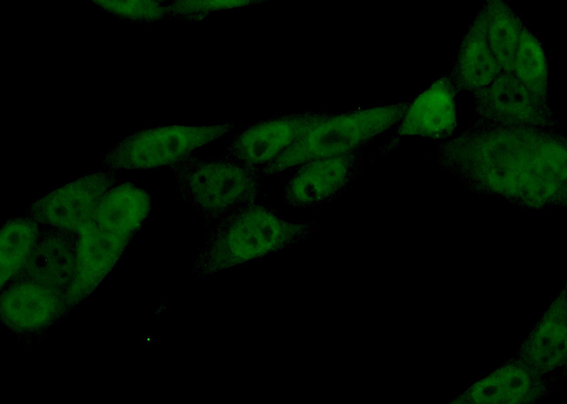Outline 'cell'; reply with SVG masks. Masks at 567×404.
Masks as SVG:
<instances>
[{
  "label": "cell",
  "mask_w": 567,
  "mask_h": 404,
  "mask_svg": "<svg viewBox=\"0 0 567 404\" xmlns=\"http://www.w3.org/2000/svg\"><path fill=\"white\" fill-rule=\"evenodd\" d=\"M409 102L327 113L269 164L252 169L261 178L311 160L354 152L402 120Z\"/></svg>",
  "instance_id": "cell-3"
},
{
  "label": "cell",
  "mask_w": 567,
  "mask_h": 404,
  "mask_svg": "<svg viewBox=\"0 0 567 404\" xmlns=\"http://www.w3.org/2000/svg\"><path fill=\"white\" fill-rule=\"evenodd\" d=\"M456 92L449 74L439 77L409 102L398 134L433 140L451 137L458 123Z\"/></svg>",
  "instance_id": "cell-9"
},
{
  "label": "cell",
  "mask_w": 567,
  "mask_h": 404,
  "mask_svg": "<svg viewBox=\"0 0 567 404\" xmlns=\"http://www.w3.org/2000/svg\"><path fill=\"white\" fill-rule=\"evenodd\" d=\"M489 46L503 72H512L515 54L524 23L505 1L488 0L483 4Z\"/></svg>",
  "instance_id": "cell-15"
},
{
  "label": "cell",
  "mask_w": 567,
  "mask_h": 404,
  "mask_svg": "<svg viewBox=\"0 0 567 404\" xmlns=\"http://www.w3.org/2000/svg\"><path fill=\"white\" fill-rule=\"evenodd\" d=\"M150 208L148 193L126 183L111 187L101 198L94 215L101 228L131 238L147 216Z\"/></svg>",
  "instance_id": "cell-14"
},
{
  "label": "cell",
  "mask_w": 567,
  "mask_h": 404,
  "mask_svg": "<svg viewBox=\"0 0 567 404\" xmlns=\"http://www.w3.org/2000/svg\"><path fill=\"white\" fill-rule=\"evenodd\" d=\"M247 0H215V1H176L167 5L169 16L187 19L200 18V16L220 10L232 9L258 3Z\"/></svg>",
  "instance_id": "cell-18"
},
{
  "label": "cell",
  "mask_w": 567,
  "mask_h": 404,
  "mask_svg": "<svg viewBox=\"0 0 567 404\" xmlns=\"http://www.w3.org/2000/svg\"><path fill=\"white\" fill-rule=\"evenodd\" d=\"M39 224L30 218L7 221L1 231V284L22 272L40 238Z\"/></svg>",
  "instance_id": "cell-16"
},
{
  "label": "cell",
  "mask_w": 567,
  "mask_h": 404,
  "mask_svg": "<svg viewBox=\"0 0 567 404\" xmlns=\"http://www.w3.org/2000/svg\"><path fill=\"white\" fill-rule=\"evenodd\" d=\"M437 158L476 191L528 208L566 201V142L556 130L477 119L442 142Z\"/></svg>",
  "instance_id": "cell-1"
},
{
  "label": "cell",
  "mask_w": 567,
  "mask_h": 404,
  "mask_svg": "<svg viewBox=\"0 0 567 404\" xmlns=\"http://www.w3.org/2000/svg\"><path fill=\"white\" fill-rule=\"evenodd\" d=\"M471 94L472 108L479 120L556 129L557 122L548 99L531 92L512 72H502L490 84Z\"/></svg>",
  "instance_id": "cell-6"
},
{
  "label": "cell",
  "mask_w": 567,
  "mask_h": 404,
  "mask_svg": "<svg viewBox=\"0 0 567 404\" xmlns=\"http://www.w3.org/2000/svg\"><path fill=\"white\" fill-rule=\"evenodd\" d=\"M307 223L290 222L256 203L230 212L213 225L195 270L210 273L264 255L307 236Z\"/></svg>",
  "instance_id": "cell-2"
},
{
  "label": "cell",
  "mask_w": 567,
  "mask_h": 404,
  "mask_svg": "<svg viewBox=\"0 0 567 404\" xmlns=\"http://www.w3.org/2000/svg\"><path fill=\"white\" fill-rule=\"evenodd\" d=\"M169 168L181 199L194 208L206 226L255 203L259 195L262 178L225 158L203 159L191 155Z\"/></svg>",
  "instance_id": "cell-4"
},
{
  "label": "cell",
  "mask_w": 567,
  "mask_h": 404,
  "mask_svg": "<svg viewBox=\"0 0 567 404\" xmlns=\"http://www.w3.org/2000/svg\"><path fill=\"white\" fill-rule=\"evenodd\" d=\"M512 72L535 95L548 99V64L539 40L524 25Z\"/></svg>",
  "instance_id": "cell-17"
},
{
  "label": "cell",
  "mask_w": 567,
  "mask_h": 404,
  "mask_svg": "<svg viewBox=\"0 0 567 404\" xmlns=\"http://www.w3.org/2000/svg\"><path fill=\"white\" fill-rule=\"evenodd\" d=\"M503 72L487 40L483 5L468 26L449 74L457 89L472 94L495 80Z\"/></svg>",
  "instance_id": "cell-11"
},
{
  "label": "cell",
  "mask_w": 567,
  "mask_h": 404,
  "mask_svg": "<svg viewBox=\"0 0 567 404\" xmlns=\"http://www.w3.org/2000/svg\"><path fill=\"white\" fill-rule=\"evenodd\" d=\"M96 206L78 211L61 225V230L77 237V272L67 293L69 298L85 296L96 288L115 266L130 240L99 226L94 215Z\"/></svg>",
  "instance_id": "cell-7"
},
{
  "label": "cell",
  "mask_w": 567,
  "mask_h": 404,
  "mask_svg": "<svg viewBox=\"0 0 567 404\" xmlns=\"http://www.w3.org/2000/svg\"><path fill=\"white\" fill-rule=\"evenodd\" d=\"M327 113H297L247 125L228 145L224 158L250 169L266 165Z\"/></svg>",
  "instance_id": "cell-8"
},
{
  "label": "cell",
  "mask_w": 567,
  "mask_h": 404,
  "mask_svg": "<svg viewBox=\"0 0 567 404\" xmlns=\"http://www.w3.org/2000/svg\"><path fill=\"white\" fill-rule=\"evenodd\" d=\"M357 162L354 152L298 166L284 189L286 203L293 208H305L327 201L352 179Z\"/></svg>",
  "instance_id": "cell-10"
},
{
  "label": "cell",
  "mask_w": 567,
  "mask_h": 404,
  "mask_svg": "<svg viewBox=\"0 0 567 404\" xmlns=\"http://www.w3.org/2000/svg\"><path fill=\"white\" fill-rule=\"evenodd\" d=\"M60 296L33 281H19L1 295V315L5 324L20 331L46 327L57 315Z\"/></svg>",
  "instance_id": "cell-13"
},
{
  "label": "cell",
  "mask_w": 567,
  "mask_h": 404,
  "mask_svg": "<svg viewBox=\"0 0 567 404\" xmlns=\"http://www.w3.org/2000/svg\"><path fill=\"white\" fill-rule=\"evenodd\" d=\"M53 228L39 238L22 272L26 280L60 296L67 293L76 276V241L70 240L68 231Z\"/></svg>",
  "instance_id": "cell-12"
},
{
  "label": "cell",
  "mask_w": 567,
  "mask_h": 404,
  "mask_svg": "<svg viewBox=\"0 0 567 404\" xmlns=\"http://www.w3.org/2000/svg\"><path fill=\"white\" fill-rule=\"evenodd\" d=\"M245 124L171 125L147 129L128 137L103 160L111 169H146L172 166Z\"/></svg>",
  "instance_id": "cell-5"
}]
</instances>
